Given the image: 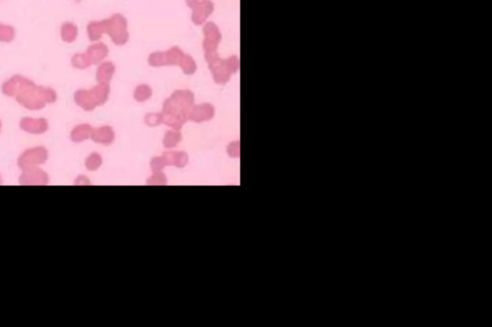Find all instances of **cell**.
<instances>
[{
	"instance_id": "6da1fadb",
	"label": "cell",
	"mask_w": 492,
	"mask_h": 327,
	"mask_svg": "<svg viewBox=\"0 0 492 327\" xmlns=\"http://www.w3.org/2000/svg\"><path fill=\"white\" fill-rule=\"evenodd\" d=\"M194 105V95L189 89H179L164 102L163 123L173 130H180L189 120L190 111Z\"/></svg>"
},
{
	"instance_id": "7a4b0ae2",
	"label": "cell",
	"mask_w": 492,
	"mask_h": 327,
	"mask_svg": "<svg viewBox=\"0 0 492 327\" xmlns=\"http://www.w3.org/2000/svg\"><path fill=\"white\" fill-rule=\"evenodd\" d=\"M205 59L209 69L213 74L214 81L218 84H225L229 82L233 74L240 69V59L234 55L228 59H220L218 51L205 53Z\"/></svg>"
},
{
	"instance_id": "3957f363",
	"label": "cell",
	"mask_w": 492,
	"mask_h": 327,
	"mask_svg": "<svg viewBox=\"0 0 492 327\" xmlns=\"http://www.w3.org/2000/svg\"><path fill=\"white\" fill-rule=\"evenodd\" d=\"M110 92L109 83H98L92 89L77 90L74 94V100L76 104L85 110H93L108 101Z\"/></svg>"
},
{
	"instance_id": "277c9868",
	"label": "cell",
	"mask_w": 492,
	"mask_h": 327,
	"mask_svg": "<svg viewBox=\"0 0 492 327\" xmlns=\"http://www.w3.org/2000/svg\"><path fill=\"white\" fill-rule=\"evenodd\" d=\"M127 20L123 14H113L106 19V34H108L116 45H124L129 40Z\"/></svg>"
},
{
	"instance_id": "5b68a950",
	"label": "cell",
	"mask_w": 492,
	"mask_h": 327,
	"mask_svg": "<svg viewBox=\"0 0 492 327\" xmlns=\"http://www.w3.org/2000/svg\"><path fill=\"white\" fill-rule=\"evenodd\" d=\"M203 49L205 53L218 51L219 44L221 41V33L218 25L211 21L207 22L203 28Z\"/></svg>"
},
{
	"instance_id": "8992f818",
	"label": "cell",
	"mask_w": 492,
	"mask_h": 327,
	"mask_svg": "<svg viewBox=\"0 0 492 327\" xmlns=\"http://www.w3.org/2000/svg\"><path fill=\"white\" fill-rule=\"evenodd\" d=\"M215 113H216L215 107L212 104L204 103L199 105H193L190 111L189 120L196 123L206 122L213 119Z\"/></svg>"
},
{
	"instance_id": "52a82bcc",
	"label": "cell",
	"mask_w": 492,
	"mask_h": 327,
	"mask_svg": "<svg viewBox=\"0 0 492 327\" xmlns=\"http://www.w3.org/2000/svg\"><path fill=\"white\" fill-rule=\"evenodd\" d=\"M215 9L211 0H204L192 9V20L195 25H202Z\"/></svg>"
},
{
	"instance_id": "ba28073f",
	"label": "cell",
	"mask_w": 492,
	"mask_h": 327,
	"mask_svg": "<svg viewBox=\"0 0 492 327\" xmlns=\"http://www.w3.org/2000/svg\"><path fill=\"white\" fill-rule=\"evenodd\" d=\"M47 158V153L42 148H36L33 150H29L22 155L19 160V165L21 167H31L34 164H41Z\"/></svg>"
},
{
	"instance_id": "9c48e42d",
	"label": "cell",
	"mask_w": 492,
	"mask_h": 327,
	"mask_svg": "<svg viewBox=\"0 0 492 327\" xmlns=\"http://www.w3.org/2000/svg\"><path fill=\"white\" fill-rule=\"evenodd\" d=\"M86 54L91 61L92 65H98L108 56L109 48L103 42H97L88 48Z\"/></svg>"
},
{
	"instance_id": "30bf717a",
	"label": "cell",
	"mask_w": 492,
	"mask_h": 327,
	"mask_svg": "<svg viewBox=\"0 0 492 327\" xmlns=\"http://www.w3.org/2000/svg\"><path fill=\"white\" fill-rule=\"evenodd\" d=\"M166 166L173 165L178 168H184L189 163V156L186 152H167L163 155Z\"/></svg>"
},
{
	"instance_id": "8fae6325",
	"label": "cell",
	"mask_w": 492,
	"mask_h": 327,
	"mask_svg": "<svg viewBox=\"0 0 492 327\" xmlns=\"http://www.w3.org/2000/svg\"><path fill=\"white\" fill-rule=\"evenodd\" d=\"M92 138L95 142H97V143L104 144V145H110L115 140V132H114L113 128H111L109 126L100 127V128H97L93 131Z\"/></svg>"
},
{
	"instance_id": "7c38bea8",
	"label": "cell",
	"mask_w": 492,
	"mask_h": 327,
	"mask_svg": "<svg viewBox=\"0 0 492 327\" xmlns=\"http://www.w3.org/2000/svg\"><path fill=\"white\" fill-rule=\"evenodd\" d=\"M116 72V66L111 62L102 63L97 69L96 80L98 83H110Z\"/></svg>"
},
{
	"instance_id": "4fadbf2b",
	"label": "cell",
	"mask_w": 492,
	"mask_h": 327,
	"mask_svg": "<svg viewBox=\"0 0 492 327\" xmlns=\"http://www.w3.org/2000/svg\"><path fill=\"white\" fill-rule=\"evenodd\" d=\"M21 128L32 134H41L47 130V122L44 119L24 118L21 121Z\"/></svg>"
},
{
	"instance_id": "5bb4252c",
	"label": "cell",
	"mask_w": 492,
	"mask_h": 327,
	"mask_svg": "<svg viewBox=\"0 0 492 327\" xmlns=\"http://www.w3.org/2000/svg\"><path fill=\"white\" fill-rule=\"evenodd\" d=\"M103 34H106V19L101 21H92L88 25V36L91 41L100 40Z\"/></svg>"
},
{
	"instance_id": "9a60e30c",
	"label": "cell",
	"mask_w": 492,
	"mask_h": 327,
	"mask_svg": "<svg viewBox=\"0 0 492 327\" xmlns=\"http://www.w3.org/2000/svg\"><path fill=\"white\" fill-rule=\"evenodd\" d=\"M93 131L94 129L87 125V124H84V125H80L78 127H76L73 131H72V134H71V138L73 141H76V142H80V141H84L90 137H92V134H93Z\"/></svg>"
},
{
	"instance_id": "2e32d148",
	"label": "cell",
	"mask_w": 492,
	"mask_h": 327,
	"mask_svg": "<svg viewBox=\"0 0 492 327\" xmlns=\"http://www.w3.org/2000/svg\"><path fill=\"white\" fill-rule=\"evenodd\" d=\"M78 36V28L71 23V22H66L65 24H63V26L61 28V37H62V40L65 41V42H73V41L76 40Z\"/></svg>"
},
{
	"instance_id": "e0dca14e",
	"label": "cell",
	"mask_w": 492,
	"mask_h": 327,
	"mask_svg": "<svg viewBox=\"0 0 492 327\" xmlns=\"http://www.w3.org/2000/svg\"><path fill=\"white\" fill-rule=\"evenodd\" d=\"M165 53V59H166V66H180V63L184 57L183 51L178 48V47H172L168 49Z\"/></svg>"
},
{
	"instance_id": "ac0fdd59",
	"label": "cell",
	"mask_w": 492,
	"mask_h": 327,
	"mask_svg": "<svg viewBox=\"0 0 492 327\" xmlns=\"http://www.w3.org/2000/svg\"><path fill=\"white\" fill-rule=\"evenodd\" d=\"M182 141V135L178 130H169L164 135V146L165 148H173Z\"/></svg>"
},
{
	"instance_id": "d6986e66",
	"label": "cell",
	"mask_w": 492,
	"mask_h": 327,
	"mask_svg": "<svg viewBox=\"0 0 492 327\" xmlns=\"http://www.w3.org/2000/svg\"><path fill=\"white\" fill-rule=\"evenodd\" d=\"M152 96V89L148 84L141 83L137 85L134 91V98L137 102L143 103L149 100Z\"/></svg>"
},
{
	"instance_id": "ffe728a7",
	"label": "cell",
	"mask_w": 492,
	"mask_h": 327,
	"mask_svg": "<svg viewBox=\"0 0 492 327\" xmlns=\"http://www.w3.org/2000/svg\"><path fill=\"white\" fill-rule=\"evenodd\" d=\"M183 72L186 74V75H192L195 73L196 69H197V67H196V63L195 61L193 60L192 56L190 55H184L181 63H180V66H179Z\"/></svg>"
},
{
	"instance_id": "44dd1931",
	"label": "cell",
	"mask_w": 492,
	"mask_h": 327,
	"mask_svg": "<svg viewBox=\"0 0 492 327\" xmlns=\"http://www.w3.org/2000/svg\"><path fill=\"white\" fill-rule=\"evenodd\" d=\"M71 65L73 68L78 69H87L92 66L91 61L89 60L86 53L74 55L71 59Z\"/></svg>"
},
{
	"instance_id": "7402d4cb",
	"label": "cell",
	"mask_w": 492,
	"mask_h": 327,
	"mask_svg": "<svg viewBox=\"0 0 492 327\" xmlns=\"http://www.w3.org/2000/svg\"><path fill=\"white\" fill-rule=\"evenodd\" d=\"M148 64L153 68L166 67V59L164 52H154L148 58Z\"/></svg>"
},
{
	"instance_id": "603a6c76",
	"label": "cell",
	"mask_w": 492,
	"mask_h": 327,
	"mask_svg": "<svg viewBox=\"0 0 492 327\" xmlns=\"http://www.w3.org/2000/svg\"><path fill=\"white\" fill-rule=\"evenodd\" d=\"M14 36L15 31L14 28L0 23V42H10L14 40Z\"/></svg>"
},
{
	"instance_id": "cb8c5ba5",
	"label": "cell",
	"mask_w": 492,
	"mask_h": 327,
	"mask_svg": "<svg viewBox=\"0 0 492 327\" xmlns=\"http://www.w3.org/2000/svg\"><path fill=\"white\" fill-rule=\"evenodd\" d=\"M101 164H102V159H101L100 155H98L96 153L92 154L86 161V166L91 171L97 170L100 167Z\"/></svg>"
},
{
	"instance_id": "d4e9b609",
	"label": "cell",
	"mask_w": 492,
	"mask_h": 327,
	"mask_svg": "<svg viewBox=\"0 0 492 327\" xmlns=\"http://www.w3.org/2000/svg\"><path fill=\"white\" fill-rule=\"evenodd\" d=\"M144 122H145V124L147 126H149V127H157V126L161 125L163 123L162 113H158V112L147 113L145 115Z\"/></svg>"
},
{
	"instance_id": "484cf974",
	"label": "cell",
	"mask_w": 492,
	"mask_h": 327,
	"mask_svg": "<svg viewBox=\"0 0 492 327\" xmlns=\"http://www.w3.org/2000/svg\"><path fill=\"white\" fill-rule=\"evenodd\" d=\"M147 183L151 184V185H156V184L163 185V184L166 183V177L162 172H155L153 174V176L149 177V179L147 180Z\"/></svg>"
},
{
	"instance_id": "4316f807",
	"label": "cell",
	"mask_w": 492,
	"mask_h": 327,
	"mask_svg": "<svg viewBox=\"0 0 492 327\" xmlns=\"http://www.w3.org/2000/svg\"><path fill=\"white\" fill-rule=\"evenodd\" d=\"M150 166L153 173H155V172H162V170L166 166L165 163H164L163 156L162 157H156V158H154L151 161Z\"/></svg>"
},
{
	"instance_id": "83f0119b",
	"label": "cell",
	"mask_w": 492,
	"mask_h": 327,
	"mask_svg": "<svg viewBox=\"0 0 492 327\" xmlns=\"http://www.w3.org/2000/svg\"><path fill=\"white\" fill-rule=\"evenodd\" d=\"M227 152H228L230 157L239 158L240 157V142L236 141V142L230 143L228 148H227Z\"/></svg>"
},
{
	"instance_id": "f1b7e54d",
	"label": "cell",
	"mask_w": 492,
	"mask_h": 327,
	"mask_svg": "<svg viewBox=\"0 0 492 327\" xmlns=\"http://www.w3.org/2000/svg\"><path fill=\"white\" fill-rule=\"evenodd\" d=\"M204 0H186V3H187V5L192 10L194 7H196L198 4H200Z\"/></svg>"
},
{
	"instance_id": "f546056e",
	"label": "cell",
	"mask_w": 492,
	"mask_h": 327,
	"mask_svg": "<svg viewBox=\"0 0 492 327\" xmlns=\"http://www.w3.org/2000/svg\"><path fill=\"white\" fill-rule=\"evenodd\" d=\"M0 127H1V124H0Z\"/></svg>"
}]
</instances>
